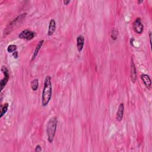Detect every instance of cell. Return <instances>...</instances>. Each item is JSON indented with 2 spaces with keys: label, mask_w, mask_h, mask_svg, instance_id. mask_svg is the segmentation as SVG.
<instances>
[{
  "label": "cell",
  "mask_w": 152,
  "mask_h": 152,
  "mask_svg": "<svg viewBox=\"0 0 152 152\" xmlns=\"http://www.w3.org/2000/svg\"><path fill=\"white\" fill-rule=\"evenodd\" d=\"M44 40H40L39 42V43L37 45L36 48H35V51L34 52H33V56H32V60L31 61H33V60H34L36 58L38 54H39V50H40L42 45H43L44 44Z\"/></svg>",
  "instance_id": "12"
},
{
  "label": "cell",
  "mask_w": 152,
  "mask_h": 152,
  "mask_svg": "<svg viewBox=\"0 0 152 152\" xmlns=\"http://www.w3.org/2000/svg\"><path fill=\"white\" fill-rule=\"evenodd\" d=\"M17 49V47L15 45H10L7 47V51L9 53H13L14 52L16 51Z\"/></svg>",
  "instance_id": "16"
},
{
  "label": "cell",
  "mask_w": 152,
  "mask_h": 152,
  "mask_svg": "<svg viewBox=\"0 0 152 152\" xmlns=\"http://www.w3.org/2000/svg\"><path fill=\"white\" fill-rule=\"evenodd\" d=\"M134 38H131L130 40V45L131 46H134Z\"/></svg>",
  "instance_id": "19"
},
{
  "label": "cell",
  "mask_w": 152,
  "mask_h": 152,
  "mask_svg": "<svg viewBox=\"0 0 152 152\" xmlns=\"http://www.w3.org/2000/svg\"><path fill=\"white\" fill-rule=\"evenodd\" d=\"M9 107V104L8 103H5L3 105H1V116L0 117L3 118V116L7 113Z\"/></svg>",
  "instance_id": "14"
},
{
  "label": "cell",
  "mask_w": 152,
  "mask_h": 152,
  "mask_svg": "<svg viewBox=\"0 0 152 152\" xmlns=\"http://www.w3.org/2000/svg\"><path fill=\"white\" fill-rule=\"evenodd\" d=\"M70 2H71V1H69V0H64V1H63V3H64V4L65 5H68Z\"/></svg>",
  "instance_id": "20"
},
{
  "label": "cell",
  "mask_w": 152,
  "mask_h": 152,
  "mask_svg": "<svg viewBox=\"0 0 152 152\" xmlns=\"http://www.w3.org/2000/svg\"><path fill=\"white\" fill-rule=\"evenodd\" d=\"M58 120L56 116L51 117L47 122L46 132L48 137V140L50 143L54 141L57 129Z\"/></svg>",
  "instance_id": "2"
},
{
  "label": "cell",
  "mask_w": 152,
  "mask_h": 152,
  "mask_svg": "<svg viewBox=\"0 0 152 152\" xmlns=\"http://www.w3.org/2000/svg\"><path fill=\"white\" fill-rule=\"evenodd\" d=\"M55 30H56V22L54 19H51L50 20L49 24L48 35L49 36H52Z\"/></svg>",
  "instance_id": "9"
},
{
  "label": "cell",
  "mask_w": 152,
  "mask_h": 152,
  "mask_svg": "<svg viewBox=\"0 0 152 152\" xmlns=\"http://www.w3.org/2000/svg\"><path fill=\"white\" fill-rule=\"evenodd\" d=\"M77 48L78 51L81 52L84 45V38L83 35H79L77 38Z\"/></svg>",
  "instance_id": "11"
},
{
  "label": "cell",
  "mask_w": 152,
  "mask_h": 152,
  "mask_svg": "<svg viewBox=\"0 0 152 152\" xmlns=\"http://www.w3.org/2000/svg\"><path fill=\"white\" fill-rule=\"evenodd\" d=\"M42 150V149L41 146L40 145H36V146L35 147V151L36 152H39V151H41Z\"/></svg>",
  "instance_id": "17"
},
{
  "label": "cell",
  "mask_w": 152,
  "mask_h": 152,
  "mask_svg": "<svg viewBox=\"0 0 152 152\" xmlns=\"http://www.w3.org/2000/svg\"><path fill=\"white\" fill-rule=\"evenodd\" d=\"M130 77L132 83H136L137 80V70L136 65L134 64L133 59L131 58V65H130Z\"/></svg>",
  "instance_id": "6"
},
{
  "label": "cell",
  "mask_w": 152,
  "mask_h": 152,
  "mask_svg": "<svg viewBox=\"0 0 152 152\" xmlns=\"http://www.w3.org/2000/svg\"><path fill=\"white\" fill-rule=\"evenodd\" d=\"M30 87L32 90L36 91L39 87V80L38 79H33L30 83Z\"/></svg>",
  "instance_id": "13"
},
{
  "label": "cell",
  "mask_w": 152,
  "mask_h": 152,
  "mask_svg": "<svg viewBox=\"0 0 152 152\" xmlns=\"http://www.w3.org/2000/svg\"><path fill=\"white\" fill-rule=\"evenodd\" d=\"M143 3V1H137L138 4H141V3Z\"/></svg>",
  "instance_id": "22"
},
{
  "label": "cell",
  "mask_w": 152,
  "mask_h": 152,
  "mask_svg": "<svg viewBox=\"0 0 152 152\" xmlns=\"http://www.w3.org/2000/svg\"><path fill=\"white\" fill-rule=\"evenodd\" d=\"M12 55L14 56V58H15V59H17L19 57V53H18L17 51V50H16V51L14 52L13 53H12Z\"/></svg>",
  "instance_id": "18"
},
{
  "label": "cell",
  "mask_w": 152,
  "mask_h": 152,
  "mask_svg": "<svg viewBox=\"0 0 152 152\" xmlns=\"http://www.w3.org/2000/svg\"><path fill=\"white\" fill-rule=\"evenodd\" d=\"M149 39H150V45H151V32L150 31L149 32Z\"/></svg>",
  "instance_id": "21"
},
{
  "label": "cell",
  "mask_w": 152,
  "mask_h": 152,
  "mask_svg": "<svg viewBox=\"0 0 152 152\" xmlns=\"http://www.w3.org/2000/svg\"><path fill=\"white\" fill-rule=\"evenodd\" d=\"M52 95V85L51 77L49 75H46L44 80V89L42 93L41 104L43 107H46L51 100Z\"/></svg>",
  "instance_id": "1"
},
{
  "label": "cell",
  "mask_w": 152,
  "mask_h": 152,
  "mask_svg": "<svg viewBox=\"0 0 152 152\" xmlns=\"http://www.w3.org/2000/svg\"><path fill=\"white\" fill-rule=\"evenodd\" d=\"M1 72L4 74V77L1 80V81H0V86H1V91H3L4 88L5 87L6 84H7L8 80H9L10 79V74L9 71H8V70L7 68L5 66H2L1 69Z\"/></svg>",
  "instance_id": "3"
},
{
  "label": "cell",
  "mask_w": 152,
  "mask_h": 152,
  "mask_svg": "<svg viewBox=\"0 0 152 152\" xmlns=\"http://www.w3.org/2000/svg\"><path fill=\"white\" fill-rule=\"evenodd\" d=\"M132 28L134 32L138 33V34H141L144 30V25L141 22L140 18H137L134 20L132 23Z\"/></svg>",
  "instance_id": "4"
},
{
  "label": "cell",
  "mask_w": 152,
  "mask_h": 152,
  "mask_svg": "<svg viewBox=\"0 0 152 152\" xmlns=\"http://www.w3.org/2000/svg\"><path fill=\"white\" fill-rule=\"evenodd\" d=\"M141 79L144 83L147 89H150L151 86V80L149 75L146 74H143L141 75Z\"/></svg>",
  "instance_id": "10"
},
{
  "label": "cell",
  "mask_w": 152,
  "mask_h": 152,
  "mask_svg": "<svg viewBox=\"0 0 152 152\" xmlns=\"http://www.w3.org/2000/svg\"><path fill=\"white\" fill-rule=\"evenodd\" d=\"M118 35H119V32H118V30H116V29H112L111 32V38L113 40H116Z\"/></svg>",
  "instance_id": "15"
},
{
  "label": "cell",
  "mask_w": 152,
  "mask_h": 152,
  "mask_svg": "<svg viewBox=\"0 0 152 152\" xmlns=\"http://www.w3.org/2000/svg\"><path fill=\"white\" fill-rule=\"evenodd\" d=\"M26 15V13H23L17 17L15 19H14L10 23H9V25H8V27L7 28V29L9 30V29H11V28H13L14 26H16V25L17 24L19 23H20L22 20H23L25 18Z\"/></svg>",
  "instance_id": "7"
},
{
  "label": "cell",
  "mask_w": 152,
  "mask_h": 152,
  "mask_svg": "<svg viewBox=\"0 0 152 152\" xmlns=\"http://www.w3.org/2000/svg\"><path fill=\"white\" fill-rule=\"evenodd\" d=\"M35 36V33L33 31L26 29L23 30L19 35V38L21 39H24L26 40H30Z\"/></svg>",
  "instance_id": "5"
},
{
  "label": "cell",
  "mask_w": 152,
  "mask_h": 152,
  "mask_svg": "<svg viewBox=\"0 0 152 152\" xmlns=\"http://www.w3.org/2000/svg\"><path fill=\"white\" fill-rule=\"evenodd\" d=\"M124 104L123 103H121L120 104L119 106H118V110L116 114V120L117 121L120 122L122 120L123 116H124Z\"/></svg>",
  "instance_id": "8"
}]
</instances>
